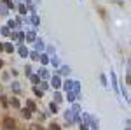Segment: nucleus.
Here are the masks:
<instances>
[{
    "label": "nucleus",
    "instance_id": "nucleus-2",
    "mask_svg": "<svg viewBox=\"0 0 131 130\" xmlns=\"http://www.w3.org/2000/svg\"><path fill=\"white\" fill-rule=\"evenodd\" d=\"M21 114H23V118H26V120H28V118H30V116H31L30 109H26V107H25V109L21 111Z\"/></svg>",
    "mask_w": 131,
    "mask_h": 130
},
{
    "label": "nucleus",
    "instance_id": "nucleus-13",
    "mask_svg": "<svg viewBox=\"0 0 131 130\" xmlns=\"http://www.w3.org/2000/svg\"><path fill=\"white\" fill-rule=\"evenodd\" d=\"M0 67H2V60H0Z\"/></svg>",
    "mask_w": 131,
    "mask_h": 130
},
{
    "label": "nucleus",
    "instance_id": "nucleus-6",
    "mask_svg": "<svg viewBox=\"0 0 131 130\" xmlns=\"http://www.w3.org/2000/svg\"><path fill=\"white\" fill-rule=\"evenodd\" d=\"M51 111H52V112H56V111H58V107H56V104H54V102L51 104Z\"/></svg>",
    "mask_w": 131,
    "mask_h": 130
},
{
    "label": "nucleus",
    "instance_id": "nucleus-12",
    "mask_svg": "<svg viewBox=\"0 0 131 130\" xmlns=\"http://www.w3.org/2000/svg\"><path fill=\"white\" fill-rule=\"evenodd\" d=\"M81 130H88V127H84V125H82V127H81Z\"/></svg>",
    "mask_w": 131,
    "mask_h": 130
},
{
    "label": "nucleus",
    "instance_id": "nucleus-8",
    "mask_svg": "<svg viewBox=\"0 0 131 130\" xmlns=\"http://www.w3.org/2000/svg\"><path fill=\"white\" fill-rule=\"evenodd\" d=\"M28 107H30L31 111H35V104H33V102H28Z\"/></svg>",
    "mask_w": 131,
    "mask_h": 130
},
{
    "label": "nucleus",
    "instance_id": "nucleus-14",
    "mask_svg": "<svg viewBox=\"0 0 131 130\" xmlns=\"http://www.w3.org/2000/svg\"><path fill=\"white\" fill-rule=\"evenodd\" d=\"M4 130H7V128H4Z\"/></svg>",
    "mask_w": 131,
    "mask_h": 130
},
{
    "label": "nucleus",
    "instance_id": "nucleus-4",
    "mask_svg": "<svg viewBox=\"0 0 131 130\" xmlns=\"http://www.w3.org/2000/svg\"><path fill=\"white\" fill-rule=\"evenodd\" d=\"M10 104H12V107H19V100L18 99H10Z\"/></svg>",
    "mask_w": 131,
    "mask_h": 130
},
{
    "label": "nucleus",
    "instance_id": "nucleus-11",
    "mask_svg": "<svg viewBox=\"0 0 131 130\" xmlns=\"http://www.w3.org/2000/svg\"><path fill=\"white\" fill-rule=\"evenodd\" d=\"M5 51H9V53H10V51H12V46H10V44H7V46H5Z\"/></svg>",
    "mask_w": 131,
    "mask_h": 130
},
{
    "label": "nucleus",
    "instance_id": "nucleus-9",
    "mask_svg": "<svg viewBox=\"0 0 131 130\" xmlns=\"http://www.w3.org/2000/svg\"><path fill=\"white\" fill-rule=\"evenodd\" d=\"M19 53L23 55V56H25V55H26V49H25V48H19Z\"/></svg>",
    "mask_w": 131,
    "mask_h": 130
},
{
    "label": "nucleus",
    "instance_id": "nucleus-1",
    "mask_svg": "<svg viewBox=\"0 0 131 130\" xmlns=\"http://www.w3.org/2000/svg\"><path fill=\"white\" fill-rule=\"evenodd\" d=\"M4 128H7V130H14V128H16V121L12 120L10 116H7V118L4 120Z\"/></svg>",
    "mask_w": 131,
    "mask_h": 130
},
{
    "label": "nucleus",
    "instance_id": "nucleus-5",
    "mask_svg": "<svg viewBox=\"0 0 131 130\" xmlns=\"http://www.w3.org/2000/svg\"><path fill=\"white\" fill-rule=\"evenodd\" d=\"M30 130H44V128H42V127L39 125V123H33V125L30 127Z\"/></svg>",
    "mask_w": 131,
    "mask_h": 130
},
{
    "label": "nucleus",
    "instance_id": "nucleus-10",
    "mask_svg": "<svg viewBox=\"0 0 131 130\" xmlns=\"http://www.w3.org/2000/svg\"><path fill=\"white\" fill-rule=\"evenodd\" d=\"M51 130H61L58 125H51Z\"/></svg>",
    "mask_w": 131,
    "mask_h": 130
},
{
    "label": "nucleus",
    "instance_id": "nucleus-7",
    "mask_svg": "<svg viewBox=\"0 0 131 130\" xmlns=\"http://www.w3.org/2000/svg\"><path fill=\"white\" fill-rule=\"evenodd\" d=\"M26 39H28V40H33V39H35V33H28V35H26Z\"/></svg>",
    "mask_w": 131,
    "mask_h": 130
},
{
    "label": "nucleus",
    "instance_id": "nucleus-3",
    "mask_svg": "<svg viewBox=\"0 0 131 130\" xmlns=\"http://www.w3.org/2000/svg\"><path fill=\"white\" fill-rule=\"evenodd\" d=\"M52 86L54 88H60V79L58 77H52Z\"/></svg>",
    "mask_w": 131,
    "mask_h": 130
}]
</instances>
